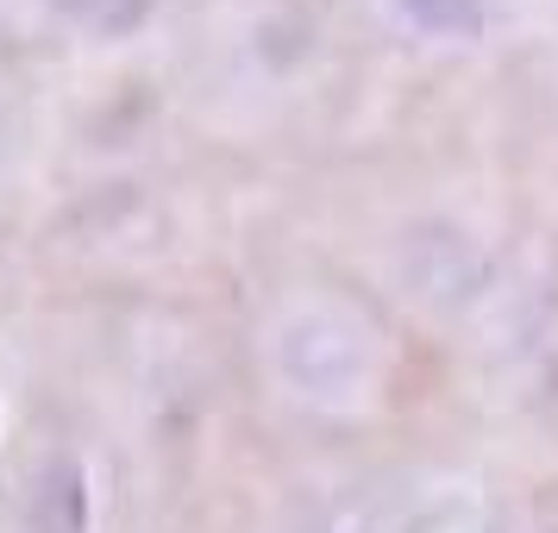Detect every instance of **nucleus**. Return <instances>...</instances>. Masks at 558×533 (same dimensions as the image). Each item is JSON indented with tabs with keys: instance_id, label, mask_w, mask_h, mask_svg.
Instances as JSON below:
<instances>
[{
	"instance_id": "nucleus-4",
	"label": "nucleus",
	"mask_w": 558,
	"mask_h": 533,
	"mask_svg": "<svg viewBox=\"0 0 558 533\" xmlns=\"http://www.w3.org/2000/svg\"><path fill=\"white\" fill-rule=\"evenodd\" d=\"M396 533H489V528H483V508L471 496H433Z\"/></svg>"
},
{
	"instance_id": "nucleus-2",
	"label": "nucleus",
	"mask_w": 558,
	"mask_h": 533,
	"mask_svg": "<svg viewBox=\"0 0 558 533\" xmlns=\"http://www.w3.org/2000/svg\"><path fill=\"white\" fill-rule=\"evenodd\" d=\"M396 13H402L414 32L452 38V45H471V38H483V26H489V7H483V0H396Z\"/></svg>"
},
{
	"instance_id": "nucleus-1",
	"label": "nucleus",
	"mask_w": 558,
	"mask_h": 533,
	"mask_svg": "<svg viewBox=\"0 0 558 533\" xmlns=\"http://www.w3.org/2000/svg\"><path fill=\"white\" fill-rule=\"evenodd\" d=\"M270 358H277V377L302 402H320V408L357 402L371 389V371H377L371 332L339 307H295L270 339Z\"/></svg>"
},
{
	"instance_id": "nucleus-3",
	"label": "nucleus",
	"mask_w": 558,
	"mask_h": 533,
	"mask_svg": "<svg viewBox=\"0 0 558 533\" xmlns=\"http://www.w3.org/2000/svg\"><path fill=\"white\" fill-rule=\"evenodd\" d=\"M51 7L88 38H132L157 13V0H51Z\"/></svg>"
}]
</instances>
